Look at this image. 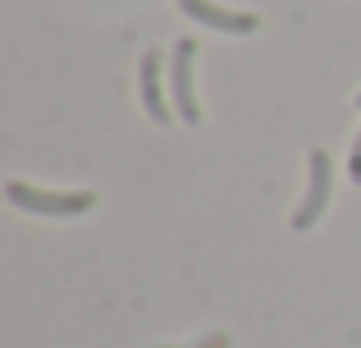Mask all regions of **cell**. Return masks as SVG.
Returning a JSON list of instances; mask_svg holds the SVG:
<instances>
[{"instance_id": "obj_3", "label": "cell", "mask_w": 361, "mask_h": 348, "mask_svg": "<svg viewBox=\"0 0 361 348\" xmlns=\"http://www.w3.org/2000/svg\"><path fill=\"white\" fill-rule=\"evenodd\" d=\"M329 197H334V156L325 147H316L307 161V197H302L298 215H293V229H311L329 211Z\"/></svg>"}, {"instance_id": "obj_7", "label": "cell", "mask_w": 361, "mask_h": 348, "mask_svg": "<svg viewBox=\"0 0 361 348\" xmlns=\"http://www.w3.org/2000/svg\"><path fill=\"white\" fill-rule=\"evenodd\" d=\"M197 348H229V340H224V335H211V340H202Z\"/></svg>"}, {"instance_id": "obj_5", "label": "cell", "mask_w": 361, "mask_h": 348, "mask_svg": "<svg viewBox=\"0 0 361 348\" xmlns=\"http://www.w3.org/2000/svg\"><path fill=\"white\" fill-rule=\"evenodd\" d=\"M160 51H147L137 64V92H142V106H147V115L156 119V124H174V110H169L165 101V83H160Z\"/></svg>"}, {"instance_id": "obj_2", "label": "cell", "mask_w": 361, "mask_h": 348, "mask_svg": "<svg viewBox=\"0 0 361 348\" xmlns=\"http://www.w3.org/2000/svg\"><path fill=\"white\" fill-rule=\"evenodd\" d=\"M192 64H197V42L192 37L174 42V51H169V106H174V115H183V124H197V119H202Z\"/></svg>"}, {"instance_id": "obj_6", "label": "cell", "mask_w": 361, "mask_h": 348, "mask_svg": "<svg viewBox=\"0 0 361 348\" xmlns=\"http://www.w3.org/2000/svg\"><path fill=\"white\" fill-rule=\"evenodd\" d=\"M348 170H353V179L361 184V133L353 138V156H348Z\"/></svg>"}, {"instance_id": "obj_4", "label": "cell", "mask_w": 361, "mask_h": 348, "mask_svg": "<svg viewBox=\"0 0 361 348\" xmlns=\"http://www.w3.org/2000/svg\"><path fill=\"white\" fill-rule=\"evenodd\" d=\"M178 9H183L188 18H197V23L220 28V32H233V37L256 32V23H261V18L247 14V9H224V5H215V0H178Z\"/></svg>"}, {"instance_id": "obj_1", "label": "cell", "mask_w": 361, "mask_h": 348, "mask_svg": "<svg viewBox=\"0 0 361 348\" xmlns=\"http://www.w3.org/2000/svg\"><path fill=\"white\" fill-rule=\"evenodd\" d=\"M5 197L18 206V211H27V215H55V220H64V215H82V211L97 206V193H87V188L60 193V188H32V184H23V179H14V184L5 188Z\"/></svg>"}, {"instance_id": "obj_8", "label": "cell", "mask_w": 361, "mask_h": 348, "mask_svg": "<svg viewBox=\"0 0 361 348\" xmlns=\"http://www.w3.org/2000/svg\"><path fill=\"white\" fill-rule=\"evenodd\" d=\"M357 106H361V92H357Z\"/></svg>"}]
</instances>
